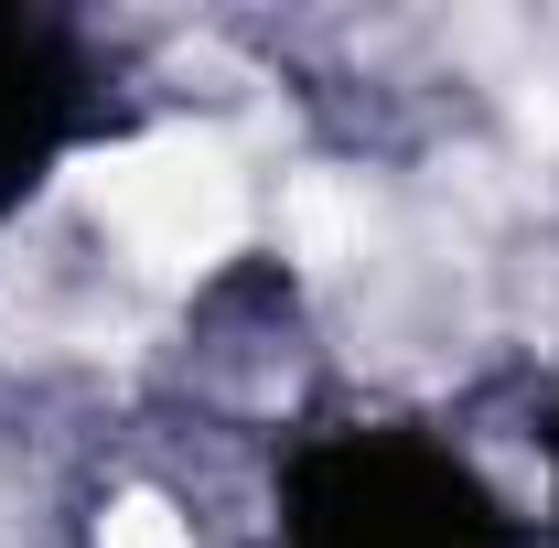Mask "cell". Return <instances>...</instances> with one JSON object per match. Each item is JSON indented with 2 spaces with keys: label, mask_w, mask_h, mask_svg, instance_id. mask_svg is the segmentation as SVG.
Instances as JSON below:
<instances>
[{
  "label": "cell",
  "mask_w": 559,
  "mask_h": 548,
  "mask_svg": "<svg viewBox=\"0 0 559 548\" xmlns=\"http://www.w3.org/2000/svg\"><path fill=\"white\" fill-rule=\"evenodd\" d=\"M280 215H290V248H301V270H345L355 237H366V205H355V183H334V172H301Z\"/></svg>",
  "instance_id": "7a4b0ae2"
},
{
  "label": "cell",
  "mask_w": 559,
  "mask_h": 548,
  "mask_svg": "<svg viewBox=\"0 0 559 548\" xmlns=\"http://www.w3.org/2000/svg\"><path fill=\"white\" fill-rule=\"evenodd\" d=\"M75 194L97 215H119L130 248L162 279L215 270V259L237 248V226H248L237 151L205 140V130H162V140H130V151H97V162H75Z\"/></svg>",
  "instance_id": "6da1fadb"
},
{
  "label": "cell",
  "mask_w": 559,
  "mask_h": 548,
  "mask_svg": "<svg viewBox=\"0 0 559 548\" xmlns=\"http://www.w3.org/2000/svg\"><path fill=\"white\" fill-rule=\"evenodd\" d=\"M97 548H194V527H183L162 495H119V505L97 516Z\"/></svg>",
  "instance_id": "3957f363"
}]
</instances>
